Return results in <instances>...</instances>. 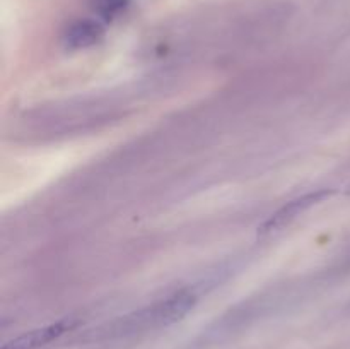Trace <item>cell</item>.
Listing matches in <instances>:
<instances>
[{
  "instance_id": "obj_3",
  "label": "cell",
  "mask_w": 350,
  "mask_h": 349,
  "mask_svg": "<svg viewBox=\"0 0 350 349\" xmlns=\"http://www.w3.org/2000/svg\"><path fill=\"white\" fill-rule=\"evenodd\" d=\"M74 327V322L70 320H60L55 324L44 325V327L34 328V331L26 332V334L19 335V337L12 339L7 344L2 346V349H40L43 346L50 344L55 339L64 335L65 332L70 331Z\"/></svg>"
},
{
  "instance_id": "obj_2",
  "label": "cell",
  "mask_w": 350,
  "mask_h": 349,
  "mask_svg": "<svg viewBox=\"0 0 350 349\" xmlns=\"http://www.w3.org/2000/svg\"><path fill=\"white\" fill-rule=\"evenodd\" d=\"M327 195H328L327 190H318V192H311V194L303 195V197L294 198V201H291L289 204L280 207L275 214H272L269 219H267L265 224L262 226V233L280 231V229H284L286 226H289L297 216H301L304 211H308L311 205L323 201Z\"/></svg>"
},
{
  "instance_id": "obj_1",
  "label": "cell",
  "mask_w": 350,
  "mask_h": 349,
  "mask_svg": "<svg viewBox=\"0 0 350 349\" xmlns=\"http://www.w3.org/2000/svg\"><path fill=\"white\" fill-rule=\"evenodd\" d=\"M197 305V294L191 289H180L176 293L170 294L164 300L137 311V313L125 317L118 324L109 325L108 337H125V335L135 334V332L152 331V328L167 327L181 318L187 317L193 307Z\"/></svg>"
},
{
  "instance_id": "obj_5",
  "label": "cell",
  "mask_w": 350,
  "mask_h": 349,
  "mask_svg": "<svg viewBox=\"0 0 350 349\" xmlns=\"http://www.w3.org/2000/svg\"><path fill=\"white\" fill-rule=\"evenodd\" d=\"M126 5V0H98V9L105 19H111L122 12Z\"/></svg>"
},
{
  "instance_id": "obj_4",
  "label": "cell",
  "mask_w": 350,
  "mask_h": 349,
  "mask_svg": "<svg viewBox=\"0 0 350 349\" xmlns=\"http://www.w3.org/2000/svg\"><path fill=\"white\" fill-rule=\"evenodd\" d=\"M103 36H105V29L101 23L92 19H81L67 27L64 34V44L68 50H84L99 43Z\"/></svg>"
}]
</instances>
